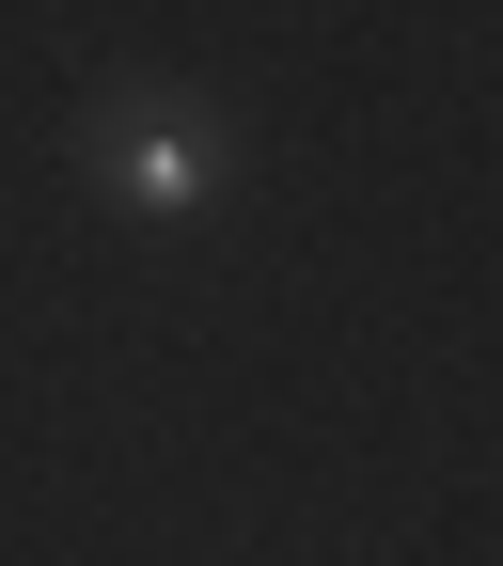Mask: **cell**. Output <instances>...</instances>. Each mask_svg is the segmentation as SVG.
Instances as JSON below:
<instances>
[{"label":"cell","instance_id":"6da1fadb","mask_svg":"<svg viewBox=\"0 0 503 566\" xmlns=\"http://www.w3.org/2000/svg\"><path fill=\"white\" fill-rule=\"evenodd\" d=\"M63 142H80V189L111 205V221H142V237H174V221H205V205L237 189V126H221V95L158 80V63L95 80Z\"/></svg>","mask_w":503,"mask_h":566}]
</instances>
